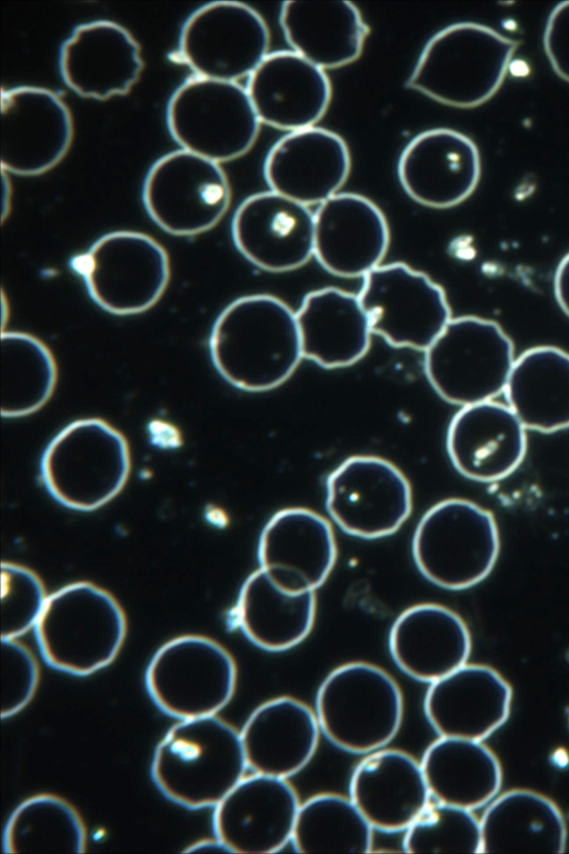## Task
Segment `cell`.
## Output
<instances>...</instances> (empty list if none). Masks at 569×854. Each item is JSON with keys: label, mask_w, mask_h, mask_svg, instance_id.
<instances>
[{"label": "cell", "mask_w": 569, "mask_h": 854, "mask_svg": "<svg viewBox=\"0 0 569 854\" xmlns=\"http://www.w3.org/2000/svg\"><path fill=\"white\" fill-rule=\"evenodd\" d=\"M209 352L216 370L233 387L273 389L303 358L296 311L272 295L237 298L216 318Z\"/></svg>", "instance_id": "obj_1"}, {"label": "cell", "mask_w": 569, "mask_h": 854, "mask_svg": "<svg viewBox=\"0 0 569 854\" xmlns=\"http://www.w3.org/2000/svg\"><path fill=\"white\" fill-rule=\"evenodd\" d=\"M240 732L217 715L179 719L158 743L151 777L171 802L214 807L246 775Z\"/></svg>", "instance_id": "obj_2"}, {"label": "cell", "mask_w": 569, "mask_h": 854, "mask_svg": "<svg viewBox=\"0 0 569 854\" xmlns=\"http://www.w3.org/2000/svg\"><path fill=\"white\" fill-rule=\"evenodd\" d=\"M126 635L127 619L118 600L108 590L84 580L50 594L34 626L47 664L77 676L110 665Z\"/></svg>", "instance_id": "obj_3"}, {"label": "cell", "mask_w": 569, "mask_h": 854, "mask_svg": "<svg viewBox=\"0 0 569 854\" xmlns=\"http://www.w3.org/2000/svg\"><path fill=\"white\" fill-rule=\"evenodd\" d=\"M517 47L488 26L450 24L426 43L407 86L447 106H480L501 87Z\"/></svg>", "instance_id": "obj_4"}, {"label": "cell", "mask_w": 569, "mask_h": 854, "mask_svg": "<svg viewBox=\"0 0 569 854\" xmlns=\"http://www.w3.org/2000/svg\"><path fill=\"white\" fill-rule=\"evenodd\" d=\"M131 470L129 444L101 418H82L62 428L40 461L43 485L61 505L79 512L98 509L124 487Z\"/></svg>", "instance_id": "obj_5"}, {"label": "cell", "mask_w": 569, "mask_h": 854, "mask_svg": "<svg viewBox=\"0 0 569 854\" xmlns=\"http://www.w3.org/2000/svg\"><path fill=\"white\" fill-rule=\"evenodd\" d=\"M315 713L325 737L336 747L366 755L387 747L403 718V697L397 682L381 667L350 662L321 682Z\"/></svg>", "instance_id": "obj_6"}, {"label": "cell", "mask_w": 569, "mask_h": 854, "mask_svg": "<svg viewBox=\"0 0 569 854\" xmlns=\"http://www.w3.org/2000/svg\"><path fill=\"white\" fill-rule=\"evenodd\" d=\"M500 549L491 512L463 498H448L421 517L412 556L432 584L451 590L472 587L493 569Z\"/></svg>", "instance_id": "obj_7"}, {"label": "cell", "mask_w": 569, "mask_h": 854, "mask_svg": "<svg viewBox=\"0 0 569 854\" xmlns=\"http://www.w3.org/2000/svg\"><path fill=\"white\" fill-rule=\"evenodd\" d=\"M515 360L513 344L496 321L461 316L425 350V373L442 399L463 407L503 393Z\"/></svg>", "instance_id": "obj_8"}, {"label": "cell", "mask_w": 569, "mask_h": 854, "mask_svg": "<svg viewBox=\"0 0 569 854\" xmlns=\"http://www.w3.org/2000/svg\"><path fill=\"white\" fill-rule=\"evenodd\" d=\"M88 295L118 316L144 312L164 294L170 280L166 249L152 237L131 230L103 235L70 260Z\"/></svg>", "instance_id": "obj_9"}, {"label": "cell", "mask_w": 569, "mask_h": 854, "mask_svg": "<svg viewBox=\"0 0 569 854\" xmlns=\"http://www.w3.org/2000/svg\"><path fill=\"white\" fill-rule=\"evenodd\" d=\"M260 120L247 89L234 81L191 76L171 95L167 125L182 149L223 162L254 143Z\"/></svg>", "instance_id": "obj_10"}, {"label": "cell", "mask_w": 569, "mask_h": 854, "mask_svg": "<svg viewBox=\"0 0 569 854\" xmlns=\"http://www.w3.org/2000/svg\"><path fill=\"white\" fill-rule=\"evenodd\" d=\"M144 683L150 698L167 715L178 719L217 715L234 694L237 665L214 639L182 635L157 649Z\"/></svg>", "instance_id": "obj_11"}, {"label": "cell", "mask_w": 569, "mask_h": 854, "mask_svg": "<svg viewBox=\"0 0 569 854\" xmlns=\"http://www.w3.org/2000/svg\"><path fill=\"white\" fill-rule=\"evenodd\" d=\"M230 199V185L220 165L184 149L160 157L142 187L149 217L174 236L210 230L224 216Z\"/></svg>", "instance_id": "obj_12"}, {"label": "cell", "mask_w": 569, "mask_h": 854, "mask_svg": "<svg viewBox=\"0 0 569 854\" xmlns=\"http://www.w3.org/2000/svg\"><path fill=\"white\" fill-rule=\"evenodd\" d=\"M269 47L268 26L253 8L238 1H213L187 18L173 56L194 76L237 82L254 71Z\"/></svg>", "instance_id": "obj_13"}, {"label": "cell", "mask_w": 569, "mask_h": 854, "mask_svg": "<svg viewBox=\"0 0 569 854\" xmlns=\"http://www.w3.org/2000/svg\"><path fill=\"white\" fill-rule=\"evenodd\" d=\"M358 297L372 332L398 348L426 350L451 319L443 289L403 262L368 272Z\"/></svg>", "instance_id": "obj_14"}, {"label": "cell", "mask_w": 569, "mask_h": 854, "mask_svg": "<svg viewBox=\"0 0 569 854\" xmlns=\"http://www.w3.org/2000/svg\"><path fill=\"white\" fill-rule=\"evenodd\" d=\"M326 507L347 534L375 539L396 533L412 509L411 486L392 463L358 455L343 460L326 480Z\"/></svg>", "instance_id": "obj_15"}, {"label": "cell", "mask_w": 569, "mask_h": 854, "mask_svg": "<svg viewBox=\"0 0 569 854\" xmlns=\"http://www.w3.org/2000/svg\"><path fill=\"white\" fill-rule=\"evenodd\" d=\"M299 806L287 778L252 773L214 806V836L232 853L278 852L291 842Z\"/></svg>", "instance_id": "obj_16"}, {"label": "cell", "mask_w": 569, "mask_h": 854, "mask_svg": "<svg viewBox=\"0 0 569 854\" xmlns=\"http://www.w3.org/2000/svg\"><path fill=\"white\" fill-rule=\"evenodd\" d=\"M72 136L70 110L53 91L30 86L2 90V170L21 176L43 173L64 157Z\"/></svg>", "instance_id": "obj_17"}, {"label": "cell", "mask_w": 569, "mask_h": 854, "mask_svg": "<svg viewBox=\"0 0 569 854\" xmlns=\"http://www.w3.org/2000/svg\"><path fill=\"white\" fill-rule=\"evenodd\" d=\"M231 236L256 267L283 272L300 268L315 250V214L272 190L247 197L236 209Z\"/></svg>", "instance_id": "obj_18"}, {"label": "cell", "mask_w": 569, "mask_h": 854, "mask_svg": "<svg viewBox=\"0 0 569 854\" xmlns=\"http://www.w3.org/2000/svg\"><path fill=\"white\" fill-rule=\"evenodd\" d=\"M336 559L337 544L330 523L308 508L277 512L259 538L260 568L288 594L315 592L330 575Z\"/></svg>", "instance_id": "obj_19"}, {"label": "cell", "mask_w": 569, "mask_h": 854, "mask_svg": "<svg viewBox=\"0 0 569 854\" xmlns=\"http://www.w3.org/2000/svg\"><path fill=\"white\" fill-rule=\"evenodd\" d=\"M481 173L476 143L466 135L436 128L417 135L402 150L398 177L403 190L420 205L450 208L476 189Z\"/></svg>", "instance_id": "obj_20"}, {"label": "cell", "mask_w": 569, "mask_h": 854, "mask_svg": "<svg viewBox=\"0 0 569 854\" xmlns=\"http://www.w3.org/2000/svg\"><path fill=\"white\" fill-rule=\"evenodd\" d=\"M511 699L496 669L466 663L429 684L423 713L438 736L483 741L506 723Z\"/></svg>", "instance_id": "obj_21"}, {"label": "cell", "mask_w": 569, "mask_h": 854, "mask_svg": "<svg viewBox=\"0 0 569 854\" xmlns=\"http://www.w3.org/2000/svg\"><path fill=\"white\" fill-rule=\"evenodd\" d=\"M389 241L383 212L365 196L336 193L315 212L313 256L335 276L363 278L380 266Z\"/></svg>", "instance_id": "obj_22"}, {"label": "cell", "mask_w": 569, "mask_h": 854, "mask_svg": "<svg viewBox=\"0 0 569 854\" xmlns=\"http://www.w3.org/2000/svg\"><path fill=\"white\" fill-rule=\"evenodd\" d=\"M350 168L345 140L315 126L282 136L266 156L263 176L272 191L310 206L336 195Z\"/></svg>", "instance_id": "obj_23"}, {"label": "cell", "mask_w": 569, "mask_h": 854, "mask_svg": "<svg viewBox=\"0 0 569 854\" xmlns=\"http://www.w3.org/2000/svg\"><path fill=\"white\" fill-rule=\"evenodd\" d=\"M446 446L462 476L495 483L511 475L525 459L526 427L509 406L493 400L477 403L455 414Z\"/></svg>", "instance_id": "obj_24"}, {"label": "cell", "mask_w": 569, "mask_h": 854, "mask_svg": "<svg viewBox=\"0 0 569 854\" xmlns=\"http://www.w3.org/2000/svg\"><path fill=\"white\" fill-rule=\"evenodd\" d=\"M246 89L260 122L289 132L315 127L332 93L325 70L293 50L269 52Z\"/></svg>", "instance_id": "obj_25"}, {"label": "cell", "mask_w": 569, "mask_h": 854, "mask_svg": "<svg viewBox=\"0 0 569 854\" xmlns=\"http://www.w3.org/2000/svg\"><path fill=\"white\" fill-rule=\"evenodd\" d=\"M139 43L121 24L96 20L77 26L60 50L64 82L82 97L124 95L143 68Z\"/></svg>", "instance_id": "obj_26"}, {"label": "cell", "mask_w": 569, "mask_h": 854, "mask_svg": "<svg viewBox=\"0 0 569 854\" xmlns=\"http://www.w3.org/2000/svg\"><path fill=\"white\" fill-rule=\"evenodd\" d=\"M349 797L373 830L405 832L431 801L420 762L396 748L370 752L353 768Z\"/></svg>", "instance_id": "obj_27"}, {"label": "cell", "mask_w": 569, "mask_h": 854, "mask_svg": "<svg viewBox=\"0 0 569 854\" xmlns=\"http://www.w3.org/2000/svg\"><path fill=\"white\" fill-rule=\"evenodd\" d=\"M388 647L402 673L430 684L467 663L471 636L456 612L425 603L407 608L396 618Z\"/></svg>", "instance_id": "obj_28"}, {"label": "cell", "mask_w": 569, "mask_h": 854, "mask_svg": "<svg viewBox=\"0 0 569 854\" xmlns=\"http://www.w3.org/2000/svg\"><path fill=\"white\" fill-rule=\"evenodd\" d=\"M320 733L315 709L298 698L266 701L251 712L240 731L248 768L288 779L310 763Z\"/></svg>", "instance_id": "obj_29"}, {"label": "cell", "mask_w": 569, "mask_h": 854, "mask_svg": "<svg viewBox=\"0 0 569 854\" xmlns=\"http://www.w3.org/2000/svg\"><path fill=\"white\" fill-rule=\"evenodd\" d=\"M303 358L332 369L359 361L372 329L358 294L326 287L307 294L296 311Z\"/></svg>", "instance_id": "obj_30"}, {"label": "cell", "mask_w": 569, "mask_h": 854, "mask_svg": "<svg viewBox=\"0 0 569 854\" xmlns=\"http://www.w3.org/2000/svg\"><path fill=\"white\" fill-rule=\"evenodd\" d=\"M279 22L293 51L323 70L357 60L369 33L349 1H286Z\"/></svg>", "instance_id": "obj_31"}, {"label": "cell", "mask_w": 569, "mask_h": 854, "mask_svg": "<svg viewBox=\"0 0 569 854\" xmlns=\"http://www.w3.org/2000/svg\"><path fill=\"white\" fill-rule=\"evenodd\" d=\"M480 820L481 853H562L567 826L558 806L530 790L496 796Z\"/></svg>", "instance_id": "obj_32"}, {"label": "cell", "mask_w": 569, "mask_h": 854, "mask_svg": "<svg viewBox=\"0 0 569 854\" xmlns=\"http://www.w3.org/2000/svg\"><path fill=\"white\" fill-rule=\"evenodd\" d=\"M420 764L437 802L473 811L489 804L501 787L500 763L482 741L439 736Z\"/></svg>", "instance_id": "obj_33"}, {"label": "cell", "mask_w": 569, "mask_h": 854, "mask_svg": "<svg viewBox=\"0 0 569 854\" xmlns=\"http://www.w3.org/2000/svg\"><path fill=\"white\" fill-rule=\"evenodd\" d=\"M503 393L526 428L540 433L569 428V352L555 346L523 351Z\"/></svg>", "instance_id": "obj_34"}, {"label": "cell", "mask_w": 569, "mask_h": 854, "mask_svg": "<svg viewBox=\"0 0 569 854\" xmlns=\"http://www.w3.org/2000/svg\"><path fill=\"white\" fill-rule=\"evenodd\" d=\"M234 617L243 635L257 647L283 652L303 642L316 617L315 592L288 594L261 569L243 582Z\"/></svg>", "instance_id": "obj_35"}, {"label": "cell", "mask_w": 569, "mask_h": 854, "mask_svg": "<svg viewBox=\"0 0 569 854\" xmlns=\"http://www.w3.org/2000/svg\"><path fill=\"white\" fill-rule=\"evenodd\" d=\"M87 832L77 810L53 794H38L21 802L3 831L6 853H83Z\"/></svg>", "instance_id": "obj_36"}, {"label": "cell", "mask_w": 569, "mask_h": 854, "mask_svg": "<svg viewBox=\"0 0 569 854\" xmlns=\"http://www.w3.org/2000/svg\"><path fill=\"white\" fill-rule=\"evenodd\" d=\"M58 367L49 347L22 331L1 335V415L19 418L41 409L51 398Z\"/></svg>", "instance_id": "obj_37"}, {"label": "cell", "mask_w": 569, "mask_h": 854, "mask_svg": "<svg viewBox=\"0 0 569 854\" xmlns=\"http://www.w3.org/2000/svg\"><path fill=\"white\" fill-rule=\"evenodd\" d=\"M373 831L349 796L320 793L300 803L290 844L299 853H368Z\"/></svg>", "instance_id": "obj_38"}, {"label": "cell", "mask_w": 569, "mask_h": 854, "mask_svg": "<svg viewBox=\"0 0 569 854\" xmlns=\"http://www.w3.org/2000/svg\"><path fill=\"white\" fill-rule=\"evenodd\" d=\"M402 846L408 853H481L480 820L432 800L405 831Z\"/></svg>", "instance_id": "obj_39"}, {"label": "cell", "mask_w": 569, "mask_h": 854, "mask_svg": "<svg viewBox=\"0 0 569 854\" xmlns=\"http://www.w3.org/2000/svg\"><path fill=\"white\" fill-rule=\"evenodd\" d=\"M41 578L22 565L1 564V638H18L34 628L48 599Z\"/></svg>", "instance_id": "obj_40"}, {"label": "cell", "mask_w": 569, "mask_h": 854, "mask_svg": "<svg viewBox=\"0 0 569 854\" xmlns=\"http://www.w3.org/2000/svg\"><path fill=\"white\" fill-rule=\"evenodd\" d=\"M39 665L30 649L17 638H1V717L23 709L39 683Z\"/></svg>", "instance_id": "obj_41"}, {"label": "cell", "mask_w": 569, "mask_h": 854, "mask_svg": "<svg viewBox=\"0 0 569 854\" xmlns=\"http://www.w3.org/2000/svg\"><path fill=\"white\" fill-rule=\"evenodd\" d=\"M543 49L555 72L569 82V1L557 4L550 12Z\"/></svg>", "instance_id": "obj_42"}, {"label": "cell", "mask_w": 569, "mask_h": 854, "mask_svg": "<svg viewBox=\"0 0 569 854\" xmlns=\"http://www.w3.org/2000/svg\"><path fill=\"white\" fill-rule=\"evenodd\" d=\"M553 291L559 307L569 317V252L561 259L556 269Z\"/></svg>", "instance_id": "obj_43"}, {"label": "cell", "mask_w": 569, "mask_h": 854, "mask_svg": "<svg viewBox=\"0 0 569 854\" xmlns=\"http://www.w3.org/2000/svg\"><path fill=\"white\" fill-rule=\"evenodd\" d=\"M228 852L221 842L216 837L214 840H202L190 847L186 848V852Z\"/></svg>", "instance_id": "obj_44"}]
</instances>
